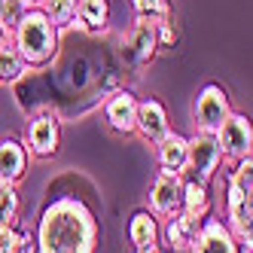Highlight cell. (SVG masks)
Masks as SVG:
<instances>
[{
  "instance_id": "obj_1",
  "label": "cell",
  "mask_w": 253,
  "mask_h": 253,
  "mask_svg": "<svg viewBox=\"0 0 253 253\" xmlns=\"http://www.w3.org/2000/svg\"><path fill=\"white\" fill-rule=\"evenodd\" d=\"M98 220L95 211L77 195H61L40 213L34 253H95Z\"/></svg>"
},
{
  "instance_id": "obj_13",
  "label": "cell",
  "mask_w": 253,
  "mask_h": 253,
  "mask_svg": "<svg viewBox=\"0 0 253 253\" xmlns=\"http://www.w3.org/2000/svg\"><path fill=\"white\" fill-rule=\"evenodd\" d=\"M198 226H202L198 216L174 211L171 216H165V226L159 229V238H165V244L171 250H189L192 241H195V235H198Z\"/></svg>"
},
{
  "instance_id": "obj_26",
  "label": "cell",
  "mask_w": 253,
  "mask_h": 253,
  "mask_svg": "<svg viewBox=\"0 0 253 253\" xmlns=\"http://www.w3.org/2000/svg\"><path fill=\"white\" fill-rule=\"evenodd\" d=\"M235 250L238 253H253V235H235Z\"/></svg>"
},
{
  "instance_id": "obj_5",
  "label": "cell",
  "mask_w": 253,
  "mask_h": 253,
  "mask_svg": "<svg viewBox=\"0 0 253 253\" xmlns=\"http://www.w3.org/2000/svg\"><path fill=\"white\" fill-rule=\"evenodd\" d=\"M61 147V122L52 110H40L28 119L25 150L34 159H52Z\"/></svg>"
},
{
  "instance_id": "obj_19",
  "label": "cell",
  "mask_w": 253,
  "mask_h": 253,
  "mask_svg": "<svg viewBox=\"0 0 253 253\" xmlns=\"http://www.w3.org/2000/svg\"><path fill=\"white\" fill-rule=\"evenodd\" d=\"M25 74H28L25 58L19 55V49H15L12 43H6L3 49H0V83L12 85V83H19Z\"/></svg>"
},
{
  "instance_id": "obj_9",
  "label": "cell",
  "mask_w": 253,
  "mask_h": 253,
  "mask_svg": "<svg viewBox=\"0 0 253 253\" xmlns=\"http://www.w3.org/2000/svg\"><path fill=\"white\" fill-rule=\"evenodd\" d=\"M171 131L168 125V110L159 98H143L137 101V113H134V134H140L147 143H159Z\"/></svg>"
},
{
  "instance_id": "obj_24",
  "label": "cell",
  "mask_w": 253,
  "mask_h": 253,
  "mask_svg": "<svg viewBox=\"0 0 253 253\" xmlns=\"http://www.w3.org/2000/svg\"><path fill=\"white\" fill-rule=\"evenodd\" d=\"M156 40H159V49H174L177 46V28H174L171 19L156 22Z\"/></svg>"
},
{
  "instance_id": "obj_3",
  "label": "cell",
  "mask_w": 253,
  "mask_h": 253,
  "mask_svg": "<svg viewBox=\"0 0 253 253\" xmlns=\"http://www.w3.org/2000/svg\"><path fill=\"white\" fill-rule=\"evenodd\" d=\"M253 156L238 159L226 171V226L232 235L253 229Z\"/></svg>"
},
{
  "instance_id": "obj_14",
  "label": "cell",
  "mask_w": 253,
  "mask_h": 253,
  "mask_svg": "<svg viewBox=\"0 0 253 253\" xmlns=\"http://www.w3.org/2000/svg\"><path fill=\"white\" fill-rule=\"evenodd\" d=\"M180 180L183 177H171V174H159L150 186V213L156 216H171L180 211Z\"/></svg>"
},
{
  "instance_id": "obj_7",
  "label": "cell",
  "mask_w": 253,
  "mask_h": 253,
  "mask_svg": "<svg viewBox=\"0 0 253 253\" xmlns=\"http://www.w3.org/2000/svg\"><path fill=\"white\" fill-rule=\"evenodd\" d=\"M213 134H216V143H220L223 159L238 162V159L250 156V150H253V125L241 113H229Z\"/></svg>"
},
{
  "instance_id": "obj_12",
  "label": "cell",
  "mask_w": 253,
  "mask_h": 253,
  "mask_svg": "<svg viewBox=\"0 0 253 253\" xmlns=\"http://www.w3.org/2000/svg\"><path fill=\"white\" fill-rule=\"evenodd\" d=\"M156 147V162H159V174H171V177H183L186 174V137L168 131Z\"/></svg>"
},
{
  "instance_id": "obj_11",
  "label": "cell",
  "mask_w": 253,
  "mask_h": 253,
  "mask_svg": "<svg viewBox=\"0 0 253 253\" xmlns=\"http://www.w3.org/2000/svg\"><path fill=\"white\" fill-rule=\"evenodd\" d=\"M134 113H137V95L128 88H116L104 104V119L113 134H134Z\"/></svg>"
},
{
  "instance_id": "obj_25",
  "label": "cell",
  "mask_w": 253,
  "mask_h": 253,
  "mask_svg": "<svg viewBox=\"0 0 253 253\" xmlns=\"http://www.w3.org/2000/svg\"><path fill=\"white\" fill-rule=\"evenodd\" d=\"M19 247V223L0 226V253H15Z\"/></svg>"
},
{
  "instance_id": "obj_23",
  "label": "cell",
  "mask_w": 253,
  "mask_h": 253,
  "mask_svg": "<svg viewBox=\"0 0 253 253\" xmlns=\"http://www.w3.org/2000/svg\"><path fill=\"white\" fill-rule=\"evenodd\" d=\"M31 9V3L28 0H3V12H0V22H3L9 31L19 25L22 19H25V12Z\"/></svg>"
},
{
  "instance_id": "obj_6",
  "label": "cell",
  "mask_w": 253,
  "mask_h": 253,
  "mask_svg": "<svg viewBox=\"0 0 253 253\" xmlns=\"http://www.w3.org/2000/svg\"><path fill=\"white\" fill-rule=\"evenodd\" d=\"M229 113H232V101L226 95V88L216 85V83L202 85L198 95L192 98V122L202 131H216Z\"/></svg>"
},
{
  "instance_id": "obj_2",
  "label": "cell",
  "mask_w": 253,
  "mask_h": 253,
  "mask_svg": "<svg viewBox=\"0 0 253 253\" xmlns=\"http://www.w3.org/2000/svg\"><path fill=\"white\" fill-rule=\"evenodd\" d=\"M12 46L28 67H46L58 55V28L46 19L40 6H31L25 19L12 28Z\"/></svg>"
},
{
  "instance_id": "obj_29",
  "label": "cell",
  "mask_w": 253,
  "mask_h": 253,
  "mask_svg": "<svg viewBox=\"0 0 253 253\" xmlns=\"http://www.w3.org/2000/svg\"><path fill=\"white\" fill-rule=\"evenodd\" d=\"M162 253H189V250H171V247H162Z\"/></svg>"
},
{
  "instance_id": "obj_30",
  "label": "cell",
  "mask_w": 253,
  "mask_h": 253,
  "mask_svg": "<svg viewBox=\"0 0 253 253\" xmlns=\"http://www.w3.org/2000/svg\"><path fill=\"white\" fill-rule=\"evenodd\" d=\"M28 3H31V6H37V3H40V0H28Z\"/></svg>"
},
{
  "instance_id": "obj_22",
  "label": "cell",
  "mask_w": 253,
  "mask_h": 253,
  "mask_svg": "<svg viewBox=\"0 0 253 253\" xmlns=\"http://www.w3.org/2000/svg\"><path fill=\"white\" fill-rule=\"evenodd\" d=\"M131 3H134L137 19H150V22L171 19V3L168 0H131Z\"/></svg>"
},
{
  "instance_id": "obj_21",
  "label": "cell",
  "mask_w": 253,
  "mask_h": 253,
  "mask_svg": "<svg viewBox=\"0 0 253 253\" xmlns=\"http://www.w3.org/2000/svg\"><path fill=\"white\" fill-rule=\"evenodd\" d=\"M19 220V192L9 183H0V226H12Z\"/></svg>"
},
{
  "instance_id": "obj_17",
  "label": "cell",
  "mask_w": 253,
  "mask_h": 253,
  "mask_svg": "<svg viewBox=\"0 0 253 253\" xmlns=\"http://www.w3.org/2000/svg\"><path fill=\"white\" fill-rule=\"evenodd\" d=\"M128 241L134 244V250H140V247H156L159 244V216L150 213L147 208L134 211L131 220H128Z\"/></svg>"
},
{
  "instance_id": "obj_18",
  "label": "cell",
  "mask_w": 253,
  "mask_h": 253,
  "mask_svg": "<svg viewBox=\"0 0 253 253\" xmlns=\"http://www.w3.org/2000/svg\"><path fill=\"white\" fill-rule=\"evenodd\" d=\"M80 28L88 34H104L110 25V0H77Z\"/></svg>"
},
{
  "instance_id": "obj_16",
  "label": "cell",
  "mask_w": 253,
  "mask_h": 253,
  "mask_svg": "<svg viewBox=\"0 0 253 253\" xmlns=\"http://www.w3.org/2000/svg\"><path fill=\"white\" fill-rule=\"evenodd\" d=\"M211 208H213V198H211L208 183H198V180L183 174V180H180V211L205 220V216L211 213Z\"/></svg>"
},
{
  "instance_id": "obj_31",
  "label": "cell",
  "mask_w": 253,
  "mask_h": 253,
  "mask_svg": "<svg viewBox=\"0 0 253 253\" xmlns=\"http://www.w3.org/2000/svg\"><path fill=\"white\" fill-rule=\"evenodd\" d=\"M0 12H3V0H0Z\"/></svg>"
},
{
  "instance_id": "obj_15",
  "label": "cell",
  "mask_w": 253,
  "mask_h": 253,
  "mask_svg": "<svg viewBox=\"0 0 253 253\" xmlns=\"http://www.w3.org/2000/svg\"><path fill=\"white\" fill-rule=\"evenodd\" d=\"M28 171V150L22 140L3 137L0 140V183L15 186Z\"/></svg>"
},
{
  "instance_id": "obj_8",
  "label": "cell",
  "mask_w": 253,
  "mask_h": 253,
  "mask_svg": "<svg viewBox=\"0 0 253 253\" xmlns=\"http://www.w3.org/2000/svg\"><path fill=\"white\" fill-rule=\"evenodd\" d=\"M159 52V40H156V22L150 19H134L131 31L122 40V61L128 67H140L156 58Z\"/></svg>"
},
{
  "instance_id": "obj_28",
  "label": "cell",
  "mask_w": 253,
  "mask_h": 253,
  "mask_svg": "<svg viewBox=\"0 0 253 253\" xmlns=\"http://www.w3.org/2000/svg\"><path fill=\"white\" fill-rule=\"evenodd\" d=\"M134 253H162V247L156 244V247H140V250H134Z\"/></svg>"
},
{
  "instance_id": "obj_27",
  "label": "cell",
  "mask_w": 253,
  "mask_h": 253,
  "mask_svg": "<svg viewBox=\"0 0 253 253\" xmlns=\"http://www.w3.org/2000/svg\"><path fill=\"white\" fill-rule=\"evenodd\" d=\"M6 43H12V31H9L3 22H0V49H3Z\"/></svg>"
},
{
  "instance_id": "obj_4",
  "label": "cell",
  "mask_w": 253,
  "mask_h": 253,
  "mask_svg": "<svg viewBox=\"0 0 253 253\" xmlns=\"http://www.w3.org/2000/svg\"><path fill=\"white\" fill-rule=\"evenodd\" d=\"M220 165H223V153L220 143H216V134L195 128V134L186 137V177L198 180V183H211Z\"/></svg>"
},
{
  "instance_id": "obj_20",
  "label": "cell",
  "mask_w": 253,
  "mask_h": 253,
  "mask_svg": "<svg viewBox=\"0 0 253 253\" xmlns=\"http://www.w3.org/2000/svg\"><path fill=\"white\" fill-rule=\"evenodd\" d=\"M40 9H43V15L55 25L58 31L61 28H67L70 25V19L77 15V0H40L37 3Z\"/></svg>"
},
{
  "instance_id": "obj_10",
  "label": "cell",
  "mask_w": 253,
  "mask_h": 253,
  "mask_svg": "<svg viewBox=\"0 0 253 253\" xmlns=\"http://www.w3.org/2000/svg\"><path fill=\"white\" fill-rule=\"evenodd\" d=\"M189 253H238L235 250V235L226 226V220L208 213L202 226H198V235H195Z\"/></svg>"
}]
</instances>
